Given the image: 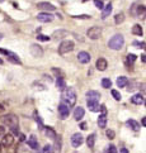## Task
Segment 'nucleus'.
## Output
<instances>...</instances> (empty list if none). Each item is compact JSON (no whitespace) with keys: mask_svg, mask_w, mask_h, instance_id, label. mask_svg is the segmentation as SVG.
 <instances>
[{"mask_svg":"<svg viewBox=\"0 0 146 153\" xmlns=\"http://www.w3.org/2000/svg\"><path fill=\"white\" fill-rule=\"evenodd\" d=\"M123 44H125V38H123L122 34L113 35L112 38L109 39V42H108V47H109L111 50H115V51L121 50L123 47Z\"/></svg>","mask_w":146,"mask_h":153,"instance_id":"nucleus-2","label":"nucleus"},{"mask_svg":"<svg viewBox=\"0 0 146 153\" xmlns=\"http://www.w3.org/2000/svg\"><path fill=\"white\" fill-rule=\"evenodd\" d=\"M94 4H95V7L98 8V9H103L104 8L103 1H102V0H94Z\"/></svg>","mask_w":146,"mask_h":153,"instance_id":"nucleus-35","label":"nucleus"},{"mask_svg":"<svg viewBox=\"0 0 146 153\" xmlns=\"http://www.w3.org/2000/svg\"><path fill=\"white\" fill-rule=\"evenodd\" d=\"M86 34H88V37L90 39H98L99 37L102 35V28L100 27H97V25H94V27H91L90 29H88V32H86Z\"/></svg>","mask_w":146,"mask_h":153,"instance_id":"nucleus-5","label":"nucleus"},{"mask_svg":"<svg viewBox=\"0 0 146 153\" xmlns=\"http://www.w3.org/2000/svg\"><path fill=\"white\" fill-rule=\"evenodd\" d=\"M40 9L42 10H47V13L48 12H53V10L56 9L55 5H52L51 3H46V1H43V3H38V5H37Z\"/></svg>","mask_w":146,"mask_h":153,"instance_id":"nucleus-14","label":"nucleus"},{"mask_svg":"<svg viewBox=\"0 0 146 153\" xmlns=\"http://www.w3.org/2000/svg\"><path fill=\"white\" fill-rule=\"evenodd\" d=\"M120 153H128V151H127V148H122Z\"/></svg>","mask_w":146,"mask_h":153,"instance_id":"nucleus-45","label":"nucleus"},{"mask_svg":"<svg viewBox=\"0 0 146 153\" xmlns=\"http://www.w3.org/2000/svg\"><path fill=\"white\" fill-rule=\"evenodd\" d=\"M99 109H100L102 114H107V108H106V105H100Z\"/></svg>","mask_w":146,"mask_h":153,"instance_id":"nucleus-40","label":"nucleus"},{"mask_svg":"<svg viewBox=\"0 0 146 153\" xmlns=\"http://www.w3.org/2000/svg\"><path fill=\"white\" fill-rule=\"evenodd\" d=\"M127 125H128L132 130H135V132H139V130H140V124L136 122V120H133V119L127 120Z\"/></svg>","mask_w":146,"mask_h":153,"instance_id":"nucleus-21","label":"nucleus"},{"mask_svg":"<svg viewBox=\"0 0 146 153\" xmlns=\"http://www.w3.org/2000/svg\"><path fill=\"white\" fill-rule=\"evenodd\" d=\"M99 99H100V94L98 91L90 90L86 92V100H97V101H99Z\"/></svg>","mask_w":146,"mask_h":153,"instance_id":"nucleus-16","label":"nucleus"},{"mask_svg":"<svg viewBox=\"0 0 146 153\" xmlns=\"http://www.w3.org/2000/svg\"><path fill=\"white\" fill-rule=\"evenodd\" d=\"M37 39H38V41H43V42H47V41H50V37L43 35V34H38V35H37Z\"/></svg>","mask_w":146,"mask_h":153,"instance_id":"nucleus-34","label":"nucleus"},{"mask_svg":"<svg viewBox=\"0 0 146 153\" xmlns=\"http://www.w3.org/2000/svg\"><path fill=\"white\" fill-rule=\"evenodd\" d=\"M107 153H118V152H117V148L115 146H109L107 149Z\"/></svg>","mask_w":146,"mask_h":153,"instance_id":"nucleus-37","label":"nucleus"},{"mask_svg":"<svg viewBox=\"0 0 146 153\" xmlns=\"http://www.w3.org/2000/svg\"><path fill=\"white\" fill-rule=\"evenodd\" d=\"M31 53L33 57H42L43 56V50L38 44H32L31 46Z\"/></svg>","mask_w":146,"mask_h":153,"instance_id":"nucleus-9","label":"nucleus"},{"mask_svg":"<svg viewBox=\"0 0 146 153\" xmlns=\"http://www.w3.org/2000/svg\"><path fill=\"white\" fill-rule=\"evenodd\" d=\"M3 122L7 124L8 126H10V129H12L14 133L18 134V118L15 117L14 114H8L5 115L3 118Z\"/></svg>","mask_w":146,"mask_h":153,"instance_id":"nucleus-3","label":"nucleus"},{"mask_svg":"<svg viewBox=\"0 0 146 153\" xmlns=\"http://www.w3.org/2000/svg\"><path fill=\"white\" fill-rule=\"evenodd\" d=\"M80 128H82L83 130H85L86 129V123H82V124H80Z\"/></svg>","mask_w":146,"mask_h":153,"instance_id":"nucleus-42","label":"nucleus"},{"mask_svg":"<svg viewBox=\"0 0 146 153\" xmlns=\"http://www.w3.org/2000/svg\"><path fill=\"white\" fill-rule=\"evenodd\" d=\"M0 65H3V60L1 58H0Z\"/></svg>","mask_w":146,"mask_h":153,"instance_id":"nucleus-48","label":"nucleus"},{"mask_svg":"<svg viewBox=\"0 0 146 153\" xmlns=\"http://www.w3.org/2000/svg\"><path fill=\"white\" fill-rule=\"evenodd\" d=\"M127 84H128V80H127L126 76H120L117 78V86L118 87H125Z\"/></svg>","mask_w":146,"mask_h":153,"instance_id":"nucleus-25","label":"nucleus"},{"mask_svg":"<svg viewBox=\"0 0 146 153\" xmlns=\"http://www.w3.org/2000/svg\"><path fill=\"white\" fill-rule=\"evenodd\" d=\"M144 104H145V108H146V99L144 100Z\"/></svg>","mask_w":146,"mask_h":153,"instance_id":"nucleus-49","label":"nucleus"},{"mask_svg":"<svg viewBox=\"0 0 146 153\" xmlns=\"http://www.w3.org/2000/svg\"><path fill=\"white\" fill-rule=\"evenodd\" d=\"M84 114H85V110H84V108H82V106H79V108H76L74 110V118H75V120H82V118L84 117Z\"/></svg>","mask_w":146,"mask_h":153,"instance_id":"nucleus-17","label":"nucleus"},{"mask_svg":"<svg viewBox=\"0 0 146 153\" xmlns=\"http://www.w3.org/2000/svg\"><path fill=\"white\" fill-rule=\"evenodd\" d=\"M141 123H142V125H144V126H146V117H145V118H142Z\"/></svg>","mask_w":146,"mask_h":153,"instance_id":"nucleus-44","label":"nucleus"},{"mask_svg":"<svg viewBox=\"0 0 146 153\" xmlns=\"http://www.w3.org/2000/svg\"><path fill=\"white\" fill-rule=\"evenodd\" d=\"M144 96H142V94H135L131 98V101L135 104V105H141L144 103Z\"/></svg>","mask_w":146,"mask_h":153,"instance_id":"nucleus-18","label":"nucleus"},{"mask_svg":"<svg viewBox=\"0 0 146 153\" xmlns=\"http://www.w3.org/2000/svg\"><path fill=\"white\" fill-rule=\"evenodd\" d=\"M106 134H107V137H108L109 139H115V137H116V133H115V132H113L112 129H108Z\"/></svg>","mask_w":146,"mask_h":153,"instance_id":"nucleus-32","label":"nucleus"},{"mask_svg":"<svg viewBox=\"0 0 146 153\" xmlns=\"http://www.w3.org/2000/svg\"><path fill=\"white\" fill-rule=\"evenodd\" d=\"M86 105H88L90 112L95 113L99 110V101H97V100H86Z\"/></svg>","mask_w":146,"mask_h":153,"instance_id":"nucleus-13","label":"nucleus"},{"mask_svg":"<svg viewBox=\"0 0 146 153\" xmlns=\"http://www.w3.org/2000/svg\"><path fill=\"white\" fill-rule=\"evenodd\" d=\"M0 53H3V55H5L8 57V58L12 61L13 63H20V60H19V57H18V55H15L14 52H12V51H8V50H3V48H0Z\"/></svg>","mask_w":146,"mask_h":153,"instance_id":"nucleus-6","label":"nucleus"},{"mask_svg":"<svg viewBox=\"0 0 146 153\" xmlns=\"http://www.w3.org/2000/svg\"><path fill=\"white\" fill-rule=\"evenodd\" d=\"M19 137H20V140H22V142H23V140H24V138H25V137H24L23 134H20Z\"/></svg>","mask_w":146,"mask_h":153,"instance_id":"nucleus-46","label":"nucleus"},{"mask_svg":"<svg viewBox=\"0 0 146 153\" xmlns=\"http://www.w3.org/2000/svg\"><path fill=\"white\" fill-rule=\"evenodd\" d=\"M52 152V147L51 146H45V148H43V153H51Z\"/></svg>","mask_w":146,"mask_h":153,"instance_id":"nucleus-38","label":"nucleus"},{"mask_svg":"<svg viewBox=\"0 0 146 153\" xmlns=\"http://www.w3.org/2000/svg\"><path fill=\"white\" fill-rule=\"evenodd\" d=\"M98 125H99V128H106V125H107V114H100L99 115Z\"/></svg>","mask_w":146,"mask_h":153,"instance_id":"nucleus-24","label":"nucleus"},{"mask_svg":"<svg viewBox=\"0 0 146 153\" xmlns=\"http://www.w3.org/2000/svg\"><path fill=\"white\" fill-rule=\"evenodd\" d=\"M56 86L60 91H64L66 89V82H65L64 77H57V81H56Z\"/></svg>","mask_w":146,"mask_h":153,"instance_id":"nucleus-22","label":"nucleus"},{"mask_svg":"<svg viewBox=\"0 0 146 153\" xmlns=\"http://www.w3.org/2000/svg\"><path fill=\"white\" fill-rule=\"evenodd\" d=\"M28 146L31 147L32 149H37V148H38V142H37L34 135H31L28 138Z\"/></svg>","mask_w":146,"mask_h":153,"instance_id":"nucleus-20","label":"nucleus"},{"mask_svg":"<svg viewBox=\"0 0 146 153\" xmlns=\"http://www.w3.org/2000/svg\"><path fill=\"white\" fill-rule=\"evenodd\" d=\"M112 9H113V7H112V4L109 3V4H107L106 7L103 8V12H102V19H106L108 15H109L111 13H112Z\"/></svg>","mask_w":146,"mask_h":153,"instance_id":"nucleus-19","label":"nucleus"},{"mask_svg":"<svg viewBox=\"0 0 146 153\" xmlns=\"http://www.w3.org/2000/svg\"><path fill=\"white\" fill-rule=\"evenodd\" d=\"M136 58H137V56H136V55H132V53L127 55V60H128L130 62H135V61H136Z\"/></svg>","mask_w":146,"mask_h":153,"instance_id":"nucleus-36","label":"nucleus"},{"mask_svg":"<svg viewBox=\"0 0 146 153\" xmlns=\"http://www.w3.org/2000/svg\"><path fill=\"white\" fill-rule=\"evenodd\" d=\"M133 46H136L137 48H146V43H144V42H133Z\"/></svg>","mask_w":146,"mask_h":153,"instance_id":"nucleus-33","label":"nucleus"},{"mask_svg":"<svg viewBox=\"0 0 146 153\" xmlns=\"http://www.w3.org/2000/svg\"><path fill=\"white\" fill-rule=\"evenodd\" d=\"M83 1H86V0H83Z\"/></svg>","mask_w":146,"mask_h":153,"instance_id":"nucleus-51","label":"nucleus"},{"mask_svg":"<svg viewBox=\"0 0 146 153\" xmlns=\"http://www.w3.org/2000/svg\"><path fill=\"white\" fill-rule=\"evenodd\" d=\"M3 112H4V108H3V105L0 104V113H3Z\"/></svg>","mask_w":146,"mask_h":153,"instance_id":"nucleus-47","label":"nucleus"},{"mask_svg":"<svg viewBox=\"0 0 146 153\" xmlns=\"http://www.w3.org/2000/svg\"><path fill=\"white\" fill-rule=\"evenodd\" d=\"M58 113H60V115H61V118H62V119L67 118V117H69V114H70V106L61 101V104L58 105Z\"/></svg>","mask_w":146,"mask_h":153,"instance_id":"nucleus-7","label":"nucleus"},{"mask_svg":"<svg viewBox=\"0 0 146 153\" xmlns=\"http://www.w3.org/2000/svg\"><path fill=\"white\" fill-rule=\"evenodd\" d=\"M83 142H84V138H83L82 134L76 133V134H74L71 137V144H73V147H75V148H78V147L82 146Z\"/></svg>","mask_w":146,"mask_h":153,"instance_id":"nucleus-8","label":"nucleus"},{"mask_svg":"<svg viewBox=\"0 0 146 153\" xmlns=\"http://www.w3.org/2000/svg\"><path fill=\"white\" fill-rule=\"evenodd\" d=\"M74 50V42L73 41H64L61 42V44L58 46V53L60 55H65L69 53Z\"/></svg>","mask_w":146,"mask_h":153,"instance_id":"nucleus-4","label":"nucleus"},{"mask_svg":"<svg viewBox=\"0 0 146 153\" xmlns=\"http://www.w3.org/2000/svg\"><path fill=\"white\" fill-rule=\"evenodd\" d=\"M111 94H112V96L115 98V100H117V101H120V100L122 99L120 91H117V90H112V91H111Z\"/></svg>","mask_w":146,"mask_h":153,"instance_id":"nucleus-31","label":"nucleus"},{"mask_svg":"<svg viewBox=\"0 0 146 153\" xmlns=\"http://www.w3.org/2000/svg\"><path fill=\"white\" fill-rule=\"evenodd\" d=\"M62 103L69 105L70 108L75 105V103H76V92L73 87H66L62 91Z\"/></svg>","mask_w":146,"mask_h":153,"instance_id":"nucleus-1","label":"nucleus"},{"mask_svg":"<svg viewBox=\"0 0 146 153\" xmlns=\"http://www.w3.org/2000/svg\"><path fill=\"white\" fill-rule=\"evenodd\" d=\"M1 37H3V35H1V34H0V41H1Z\"/></svg>","mask_w":146,"mask_h":153,"instance_id":"nucleus-50","label":"nucleus"},{"mask_svg":"<svg viewBox=\"0 0 146 153\" xmlns=\"http://www.w3.org/2000/svg\"><path fill=\"white\" fill-rule=\"evenodd\" d=\"M45 132H46V135L48 137V138H51V139H56V133H55V130H53L52 128H50V126H47Z\"/></svg>","mask_w":146,"mask_h":153,"instance_id":"nucleus-28","label":"nucleus"},{"mask_svg":"<svg viewBox=\"0 0 146 153\" xmlns=\"http://www.w3.org/2000/svg\"><path fill=\"white\" fill-rule=\"evenodd\" d=\"M13 143H14V138H13L12 134H5L1 138V144L4 147H7V148H9V147L12 146Z\"/></svg>","mask_w":146,"mask_h":153,"instance_id":"nucleus-11","label":"nucleus"},{"mask_svg":"<svg viewBox=\"0 0 146 153\" xmlns=\"http://www.w3.org/2000/svg\"><path fill=\"white\" fill-rule=\"evenodd\" d=\"M37 19L42 23H48V22H52L53 15H51L50 13H40L38 15H37Z\"/></svg>","mask_w":146,"mask_h":153,"instance_id":"nucleus-10","label":"nucleus"},{"mask_svg":"<svg viewBox=\"0 0 146 153\" xmlns=\"http://www.w3.org/2000/svg\"><path fill=\"white\" fill-rule=\"evenodd\" d=\"M7 153H17V148H8V151H7Z\"/></svg>","mask_w":146,"mask_h":153,"instance_id":"nucleus-41","label":"nucleus"},{"mask_svg":"<svg viewBox=\"0 0 146 153\" xmlns=\"http://www.w3.org/2000/svg\"><path fill=\"white\" fill-rule=\"evenodd\" d=\"M137 17L140 18H145L146 17V7L141 5V7H137V13H136Z\"/></svg>","mask_w":146,"mask_h":153,"instance_id":"nucleus-27","label":"nucleus"},{"mask_svg":"<svg viewBox=\"0 0 146 153\" xmlns=\"http://www.w3.org/2000/svg\"><path fill=\"white\" fill-rule=\"evenodd\" d=\"M4 135H5V128L3 125H0V138H3Z\"/></svg>","mask_w":146,"mask_h":153,"instance_id":"nucleus-39","label":"nucleus"},{"mask_svg":"<svg viewBox=\"0 0 146 153\" xmlns=\"http://www.w3.org/2000/svg\"><path fill=\"white\" fill-rule=\"evenodd\" d=\"M95 66H97V70H99V71H104L106 68L108 67V62H107V60H106V58H98V60H97Z\"/></svg>","mask_w":146,"mask_h":153,"instance_id":"nucleus-15","label":"nucleus"},{"mask_svg":"<svg viewBox=\"0 0 146 153\" xmlns=\"http://www.w3.org/2000/svg\"><path fill=\"white\" fill-rule=\"evenodd\" d=\"M141 61L146 63V55H142V56H141Z\"/></svg>","mask_w":146,"mask_h":153,"instance_id":"nucleus-43","label":"nucleus"},{"mask_svg":"<svg viewBox=\"0 0 146 153\" xmlns=\"http://www.w3.org/2000/svg\"><path fill=\"white\" fill-rule=\"evenodd\" d=\"M132 33L135 35H139V37H141L144 34V30H142V27L140 24H135L133 27H132Z\"/></svg>","mask_w":146,"mask_h":153,"instance_id":"nucleus-23","label":"nucleus"},{"mask_svg":"<svg viewBox=\"0 0 146 153\" xmlns=\"http://www.w3.org/2000/svg\"><path fill=\"white\" fill-rule=\"evenodd\" d=\"M78 60H79V62L80 63H89L90 62V55L88 53V52H79L78 53Z\"/></svg>","mask_w":146,"mask_h":153,"instance_id":"nucleus-12","label":"nucleus"},{"mask_svg":"<svg viewBox=\"0 0 146 153\" xmlns=\"http://www.w3.org/2000/svg\"><path fill=\"white\" fill-rule=\"evenodd\" d=\"M123 20H125V14H123V13H118L116 17H115V22H116V24H121Z\"/></svg>","mask_w":146,"mask_h":153,"instance_id":"nucleus-29","label":"nucleus"},{"mask_svg":"<svg viewBox=\"0 0 146 153\" xmlns=\"http://www.w3.org/2000/svg\"><path fill=\"white\" fill-rule=\"evenodd\" d=\"M86 144H88L89 148H93L94 144H95V134H90L88 138H86Z\"/></svg>","mask_w":146,"mask_h":153,"instance_id":"nucleus-26","label":"nucleus"},{"mask_svg":"<svg viewBox=\"0 0 146 153\" xmlns=\"http://www.w3.org/2000/svg\"><path fill=\"white\" fill-rule=\"evenodd\" d=\"M102 86H103L104 89H109L112 86V81L109 80V78H103V80H102Z\"/></svg>","mask_w":146,"mask_h":153,"instance_id":"nucleus-30","label":"nucleus"}]
</instances>
